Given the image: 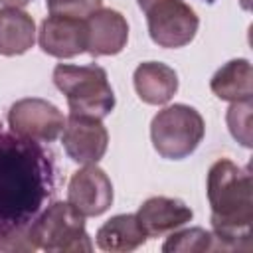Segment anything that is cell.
I'll list each match as a JSON object with an SVG mask.
<instances>
[{
  "label": "cell",
  "instance_id": "6da1fadb",
  "mask_svg": "<svg viewBox=\"0 0 253 253\" xmlns=\"http://www.w3.org/2000/svg\"><path fill=\"white\" fill-rule=\"evenodd\" d=\"M53 194V152L0 128V233L32 223Z\"/></svg>",
  "mask_w": 253,
  "mask_h": 253
},
{
  "label": "cell",
  "instance_id": "7a4b0ae2",
  "mask_svg": "<svg viewBox=\"0 0 253 253\" xmlns=\"http://www.w3.org/2000/svg\"><path fill=\"white\" fill-rule=\"evenodd\" d=\"M206 192L215 251H251L253 186L249 168H241L229 158L215 160L208 170Z\"/></svg>",
  "mask_w": 253,
  "mask_h": 253
},
{
  "label": "cell",
  "instance_id": "3957f363",
  "mask_svg": "<svg viewBox=\"0 0 253 253\" xmlns=\"http://www.w3.org/2000/svg\"><path fill=\"white\" fill-rule=\"evenodd\" d=\"M53 83L65 95L69 115L103 121L115 109V93L101 65L59 63L53 69Z\"/></svg>",
  "mask_w": 253,
  "mask_h": 253
},
{
  "label": "cell",
  "instance_id": "277c9868",
  "mask_svg": "<svg viewBox=\"0 0 253 253\" xmlns=\"http://www.w3.org/2000/svg\"><path fill=\"white\" fill-rule=\"evenodd\" d=\"M206 123L202 115L184 103H174L158 111L150 123V138L154 150L168 160L190 156L202 142Z\"/></svg>",
  "mask_w": 253,
  "mask_h": 253
},
{
  "label": "cell",
  "instance_id": "5b68a950",
  "mask_svg": "<svg viewBox=\"0 0 253 253\" xmlns=\"http://www.w3.org/2000/svg\"><path fill=\"white\" fill-rule=\"evenodd\" d=\"M38 245L49 253H89L91 237L85 229V217L69 202H53L34 219Z\"/></svg>",
  "mask_w": 253,
  "mask_h": 253
},
{
  "label": "cell",
  "instance_id": "8992f818",
  "mask_svg": "<svg viewBox=\"0 0 253 253\" xmlns=\"http://www.w3.org/2000/svg\"><path fill=\"white\" fill-rule=\"evenodd\" d=\"M144 14L150 40L160 47H184L196 38L200 18L184 0H160Z\"/></svg>",
  "mask_w": 253,
  "mask_h": 253
},
{
  "label": "cell",
  "instance_id": "52a82bcc",
  "mask_svg": "<svg viewBox=\"0 0 253 253\" xmlns=\"http://www.w3.org/2000/svg\"><path fill=\"white\" fill-rule=\"evenodd\" d=\"M8 126L22 138L36 142H53L63 132L65 117L53 103L38 97H28L16 101L10 107Z\"/></svg>",
  "mask_w": 253,
  "mask_h": 253
},
{
  "label": "cell",
  "instance_id": "ba28073f",
  "mask_svg": "<svg viewBox=\"0 0 253 253\" xmlns=\"http://www.w3.org/2000/svg\"><path fill=\"white\" fill-rule=\"evenodd\" d=\"M67 202L83 217H97L105 213L113 204L111 178L97 164H85L81 170L73 172L69 180Z\"/></svg>",
  "mask_w": 253,
  "mask_h": 253
},
{
  "label": "cell",
  "instance_id": "9c48e42d",
  "mask_svg": "<svg viewBox=\"0 0 253 253\" xmlns=\"http://www.w3.org/2000/svg\"><path fill=\"white\" fill-rule=\"evenodd\" d=\"M67 156L77 164H97L109 146V132L101 119L69 115L61 132Z\"/></svg>",
  "mask_w": 253,
  "mask_h": 253
},
{
  "label": "cell",
  "instance_id": "30bf717a",
  "mask_svg": "<svg viewBox=\"0 0 253 253\" xmlns=\"http://www.w3.org/2000/svg\"><path fill=\"white\" fill-rule=\"evenodd\" d=\"M40 47L43 53L59 59L75 57L87 51V26L83 18L67 14H49L40 28Z\"/></svg>",
  "mask_w": 253,
  "mask_h": 253
},
{
  "label": "cell",
  "instance_id": "8fae6325",
  "mask_svg": "<svg viewBox=\"0 0 253 253\" xmlns=\"http://www.w3.org/2000/svg\"><path fill=\"white\" fill-rule=\"evenodd\" d=\"M87 53L93 57L117 55L128 40V24L125 16L113 8H99L85 18Z\"/></svg>",
  "mask_w": 253,
  "mask_h": 253
},
{
  "label": "cell",
  "instance_id": "7c38bea8",
  "mask_svg": "<svg viewBox=\"0 0 253 253\" xmlns=\"http://www.w3.org/2000/svg\"><path fill=\"white\" fill-rule=\"evenodd\" d=\"M134 215L146 237H162L184 227L194 217V211L178 198L154 196L142 202Z\"/></svg>",
  "mask_w": 253,
  "mask_h": 253
},
{
  "label": "cell",
  "instance_id": "4fadbf2b",
  "mask_svg": "<svg viewBox=\"0 0 253 253\" xmlns=\"http://www.w3.org/2000/svg\"><path fill=\"white\" fill-rule=\"evenodd\" d=\"M134 89L146 105H164L178 91L176 71L162 61H144L134 69Z\"/></svg>",
  "mask_w": 253,
  "mask_h": 253
},
{
  "label": "cell",
  "instance_id": "5bb4252c",
  "mask_svg": "<svg viewBox=\"0 0 253 253\" xmlns=\"http://www.w3.org/2000/svg\"><path fill=\"white\" fill-rule=\"evenodd\" d=\"M146 233L136 221L134 213H119L107 219L95 235L97 247L109 253H128L144 245Z\"/></svg>",
  "mask_w": 253,
  "mask_h": 253
},
{
  "label": "cell",
  "instance_id": "9a60e30c",
  "mask_svg": "<svg viewBox=\"0 0 253 253\" xmlns=\"http://www.w3.org/2000/svg\"><path fill=\"white\" fill-rule=\"evenodd\" d=\"M36 42V22L20 8H0V55L26 53Z\"/></svg>",
  "mask_w": 253,
  "mask_h": 253
},
{
  "label": "cell",
  "instance_id": "2e32d148",
  "mask_svg": "<svg viewBox=\"0 0 253 253\" xmlns=\"http://www.w3.org/2000/svg\"><path fill=\"white\" fill-rule=\"evenodd\" d=\"M210 87L221 101H245L253 97V69L247 59H231L219 67Z\"/></svg>",
  "mask_w": 253,
  "mask_h": 253
},
{
  "label": "cell",
  "instance_id": "e0dca14e",
  "mask_svg": "<svg viewBox=\"0 0 253 253\" xmlns=\"http://www.w3.org/2000/svg\"><path fill=\"white\" fill-rule=\"evenodd\" d=\"M164 253H204L215 251V237L204 227H188L182 231H172V235L162 245Z\"/></svg>",
  "mask_w": 253,
  "mask_h": 253
},
{
  "label": "cell",
  "instance_id": "ac0fdd59",
  "mask_svg": "<svg viewBox=\"0 0 253 253\" xmlns=\"http://www.w3.org/2000/svg\"><path fill=\"white\" fill-rule=\"evenodd\" d=\"M251 111H253V103L251 99H245V101H233L225 115L231 136L245 148H251L253 144L251 142Z\"/></svg>",
  "mask_w": 253,
  "mask_h": 253
},
{
  "label": "cell",
  "instance_id": "d6986e66",
  "mask_svg": "<svg viewBox=\"0 0 253 253\" xmlns=\"http://www.w3.org/2000/svg\"><path fill=\"white\" fill-rule=\"evenodd\" d=\"M36 249H40V245H38V237L34 233V221L10 227V229L0 233V251H6V253H20V251L22 253H34Z\"/></svg>",
  "mask_w": 253,
  "mask_h": 253
},
{
  "label": "cell",
  "instance_id": "ffe728a7",
  "mask_svg": "<svg viewBox=\"0 0 253 253\" xmlns=\"http://www.w3.org/2000/svg\"><path fill=\"white\" fill-rule=\"evenodd\" d=\"M103 0H45L49 14H67L77 18H87L91 12L99 10Z\"/></svg>",
  "mask_w": 253,
  "mask_h": 253
},
{
  "label": "cell",
  "instance_id": "44dd1931",
  "mask_svg": "<svg viewBox=\"0 0 253 253\" xmlns=\"http://www.w3.org/2000/svg\"><path fill=\"white\" fill-rule=\"evenodd\" d=\"M30 2H34V0H0V4H4L8 8H24Z\"/></svg>",
  "mask_w": 253,
  "mask_h": 253
},
{
  "label": "cell",
  "instance_id": "7402d4cb",
  "mask_svg": "<svg viewBox=\"0 0 253 253\" xmlns=\"http://www.w3.org/2000/svg\"><path fill=\"white\" fill-rule=\"evenodd\" d=\"M156 2H160V0H136V4H138V8L142 10V12H146L152 4H156Z\"/></svg>",
  "mask_w": 253,
  "mask_h": 253
},
{
  "label": "cell",
  "instance_id": "603a6c76",
  "mask_svg": "<svg viewBox=\"0 0 253 253\" xmlns=\"http://www.w3.org/2000/svg\"><path fill=\"white\" fill-rule=\"evenodd\" d=\"M204 2H208V4H213V2H215V0H204Z\"/></svg>",
  "mask_w": 253,
  "mask_h": 253
}]
</instances>
